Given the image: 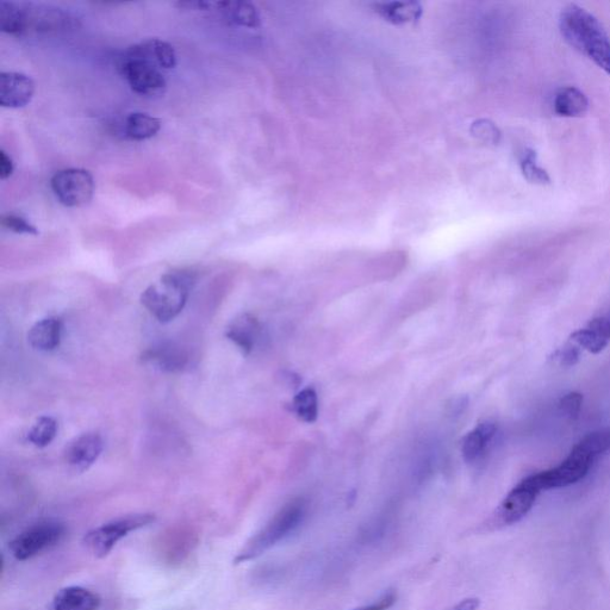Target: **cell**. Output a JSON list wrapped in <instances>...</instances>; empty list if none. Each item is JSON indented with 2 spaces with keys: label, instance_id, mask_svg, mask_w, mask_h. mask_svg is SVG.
I'll return each mask as SVG.
<instances>
[{
  "label": "cell",
  "instance_id": "cell-31",
  "mask_svg": "<svg viewBox=\"0 0 610 610\" xmlns=\"http://www.w3.org/2000/svg\"><path fill=\"white\" fill-rule=\"evenodd\" d=\"M396 600L397 596L394 591H389V593L384 594L381 599L370 603V605L359 607L353 610H388L395 605Z\"/></svg>",
  "mask_w": 610,
  "mask_h": 610
},
{
  "label": "cell",
  "instance_id": "cell-5",
  "mask_svg": "<svg viewBox=\"0 0 610 610\" xmlns=\"http://www.w3.org/2000/svg\"><path fill=\"white\" fill-rule=\"evenodd\" d=\"M66 528L58 521H41L10 541L9 551L20 562H26L53 549L64 539Z\"/></svg>",
  "mask_w": 610,
  "mask_h": 610
},
{
  "label": "cell",
  "instance_id": "cell-24",
  "mask_svg": "<svg viewBox=\"0 0 610 610\" xmlns=\"http://www.w3.org/2000/svg\"><path fill=\"white\" fill-rule=\"evenodd\" d=\"M574 448L595 462L602 454L610 451V427L585 435Z\"/></svg>",
  "mask_w": 610,
  "mask_h": 610
},
{
  "label": "cell",
  "instance_id": "cell-27",
  "mask_svg": "<svg viewBox=\"0 0 610 610\" xmlns=\"http://www.w3.org/2000/svg\"><path fill=\"white\" fill-rule=\"evenodd\" d=\"M520 165L522 173H524L529 183L537 185H549L551 183L549 173L539 165L538 155L532 149H527L522 155Z\"/></svg>",
  "mask_w": 610,
  "mask_h": 610
},
{
  "label": "cell",
  "instance_id": "cell-28",
  "mask_svg": "<svg viewBox=\"0 0 610 610\" xmlns=\"http://www.w3.org/2000/svg\"><path fill=\"white\" fill-rule=\"evenodd\" d=\"M2 224L16 234L39 235V229L21 215L5 214L2 217Z\"/></svg>",
  "mask_w": 610,
  "mask_h": 610
},
{
  "label": "cell",
  "instance_id": "cell-21",
  "mask_svg": "<svg viewBox=\"0 0 610 610\" xmlns=\"http://www.w3.org/2000/svg\"><path fill=\"white\" fill-rule=\"evenodd\" d=\"M161 121L157 117L145 114V112H134L127 117L124 123V132L129 139L145 141L154 138L160 132Z\"/></svg>",
  "mask_w": 610,
  "mask_h": 610
},
{
  "label": "cell",
  "instance_id": "cell-18",
  "mask_svg": "<svg viewBox=\"0 0 610 610\" xmlns=\"http://www.w3.org/2000/svg\"><path fill=\"white\" fill-rule=\"evenodd\" d=\"M496 425L493 422H483L473 429L463 440V457L465 462L473 463L482 456L483 452L494 439Z\"/></svg>",
  "mask_w": 610,
  "mask_h": 610
},
{
  "label": "cell",
  "instance_id": "cell-32",
  "mask_svg": "<svg viewBox=\"0 0 610 610\" xmlns=\"http://www.w3.org/2000/svg\"><path fill=\"white\" fill-rule=\"evenodd\" d=\"M15 171V165L12 159L4 151H0V179L5 180L12 176Z\"/></svg>",
  "mask_w": 610,
  "mask_h": 610
},
{
  "label": "cell",
  "instance_id": "cell-13",
  "mask_svg": "<svg viewBox=\"0 0 610 610\" xmlns=\"http://www.w3.org/2000/svg\"><path fill=\"white\" fill-rule=\"evenodd\" d=\"M103 451V440L97 433L80 435L68 446L67 463L78 472L89 470L97 462Z\"/></svg>",
  "mask_w": 610,
  "mask_h": 610
},
{
  "label": "cell",
  "instance_id": "cell-33",
  "mask_svg": "<svg viewBox=\"0 0 610 610\" xmlns=\"http://www.w3.org/2000/svg\"><path fill=\"white\" fill-rule=\"evenodd\" d=\"M179 9L185 10H208L213 6V4L208 2H179L176 4Z\"/></svg>",
  "mask_w": 610,
  "mask_h": 610
},
{
  "label": "cell",
  "instance_id": "cell-11",
  "mask_svg": "<svg viewBox=\"0 0 610 610\" xmlns=\"http://www.w3.org/2000/svg\"><path fill=\"white\" fill-rule=\"evenodd\" d=\"M35 93L34 80L23 73L3 72L0 74V105L4 108L26 107Z\"/></svg>",
  "mask_w": 610,
  "mask_h": 610
},
{
  "label": "cell",
  "instance_id": "cell-34",
  "mask_svg": "<svg viewBox=\"0 0 610 610\" xmlns=\"http://www.w3.org/2000/svg\"><path fill=\"white\" fill-rule=\"evenodd\" d=\"M479 605H481V601L477 597H470V599L460 601L452 610H477Z\"/></svg>",
  "mask_w": 610,
  "mask_h": 610
},
{
  "label": "cell",
  "instance_id": "cell-3",
  "mask_svg": "<svg viewBox=\"0 0 610 610\" xmlns=\"http://www.w3.org/2000/svg\"><path fill=\"white\" fill-rule=\"evenodd\" d=\"M308 504L303 499L290 501L279 510L260 531L247 541L235 557L236 565L251 562L263 556L300 528L307 516Z\"/></svg>",
  "mask_w": 610,
  "mask_h": 610
},
{
  "label": "cell",
  "instance_id": "cell-9",
  "mask_svg": "<svg viewBox=\"0 0 610 610\" xmlns=\"http://www.w3.org/2000/svg\"><path fill=\"white\" fill-rule=\"evenodd\" d=\"M118 68L132 90L141 96H160L166 90V79L158 66L122 55Z\"/></svg>",
  "mask_w": 610,
  "mask_h": 610
},
{
  "label": "cell",
  "instance_id": "cell-25",
  "mask_svg": "<svg viewBox=\"0 0 610 610\" xmlns=\"http://www.w3.org/2000/svg\"><path fill=\"white\" fill-rule=\"evenodd\" d=\"M58 433V423L51 416H42L30 428L28 440L36 447H46L52 443Z\"/></svg>",
  "mask_w": 610,
  "mask_h": 610
},
{
  "label": "cell",
  "instance_id": "cell-10",
  "mask_svg": "<svg viewBox=\"0 0 610 610\" xmlns=\"http://www.w3.org/2000/svg\"><path fill=\"white\" fill-rule=\"evenodd\" d=\"M539 494V491L525 478L504 497L500 507L497 508L495 515L497 524L502 526L518 524L531 512Z\"/></svg>",
  "mask_w": 610,
  "mask_h": 610
},
{
  "label": "cell",
  "instance_id": "cell-29",
  "mask_svg": "<svg viewBox=\"0 0 610 610\" xmlns=\"http://www.w3.org/2000/svg\"><path fill=\"white\" fill-rule=\"evenodd\" d=\"M582 403L583 396L580 392H569L560 400L559 408L570 419H576L581 413Z\"/></svg>",
  "mask_w": 610,
  "mask_h": 610
},
{
  "label": "cell",
  "instance_id": "cell-12",
  "mask_svg": "<svg viewBox=\"0 0 610 610\" xmlns=\"http://www.w3.org/2000/svg\"><path fill=\"white\" fill-rule=\"evenodd\" d=\"M123 56L147 61L160 70H172L177 66V53L173 46L160 39H149L129 47Z\"/></svg>",
  "mask_w": 610,
  "mask_h": 610
},
{
  "label": "cell",
  "instance_id": "cell-19",
  "mask_svg": "<svg viewBox=\"0 0 610 610\" xmlns=\"http://www.w3.org/2000/svg\"><path fill=\"white\" fill-rule=\"evenodd\" d=\"M216 8L230 23L246 28H258L261 20L260 15L252 3L248 2H220Z\"/></svg>",
  "mask_w": 610,
  "mask_h": 610
},
{
  "label": "cell",
  "instance_id": "cell-7",
  "mask_svg": "<svg viewBox=\"0 0 610 610\" xmlns=\"http://www.w3.org/2000/svg\"><path fill=\"white\" fill-rule=\"evenodd\" d=\"M593 464V459L572 448L568 458L563 463H560L556 468L528 476L527 481L539 493L545 490L569 487V485L582 481L588 475Z\"/></svg>",
  "mask_w": 610,
  "mask_h": 610
},
{
  "label": "cell",
  "instance_id": "cell-14",
  "mask_svg": "<svg viewBox=\"0 0 610 610\" xmlns=\"http://www.w3.org/2000/svg\"><path fill=\"white\" fill-rule=\"evenodd\" d=\"M572 341L590 353H600L610 341V316H600L571 335Z\"/></svg>",
  "mask_w": 610,
  "mask_h": 610
},
{
  "label": "cell",
  "instance_id": "cell-26",
  "mask_svg": "<svg viewBox=\"0 0 610 610\" xmlns=\"http://www.w3.org/2000/svg\"><path fill=\"white\" fill-rule=\"evenodd\" d=\"M292 409L304 422H314L319 415V402L314 389H304L294 398Z\"/></svg>",
  "mask_w": 610,
  "mask_h": 610
},
{
  "label": "cell",
  "instance_id": "cell-30",
  "mask_svg": "<svg viewBox=\"0 0 610 610\" xmlns=\"http://www.w3.org/2000/svg\"><path fill=\"white\" fill-rule=\"evenodd\" d=\"M550 359L560 366H574L580 359V351L576 346L566 345L553 353Z\"/></svg>",
  "mask_w": 610,
  "mask_h": 610
},
{
  "label": "cell",
  "instance_id": "cell-16",
  "mask_svg": "<svg viewBox=\"0 0 610 610\" xmlns=\"http://www.w3.org/2000/svg\"><path fill=\"white\" fill-rule=\"evenodd\" d=\"M62 321L58 317H47L30 328L28 341L31 347L42 352H52L59 347L62 334Z\"/></svg>",
  "mask_w": 610,
  "mask_h": 610
},
{
  "label": "cell",
  "instance_id": "cell-15",
  "mask_svg": "<svg viewBox=\"0 0 610 610\" xmlns=\"http://www.w3.org/2000/svg\"><path fill=\"white\" fill-rule=\"evenodd\" d=\"M101 597L83 587H67L53 597L48 610H98Z\"/></svg>",
  "mask_w": 610,
  "mask_h": 610
},
{
  "label": "cell",
  "instance_id": "cell-17",
  "mask_svg": "<svg viewBox=\"0 0 610 610\" xmlns=\"http://www.w3.org/2000/svg\"><path fill=\"white\" fill-rule=\"evenodd\" d=\"M260 326L255 317L250 314H242L230 322L226 336L240 348L242 353L250 354L259 338Z\"/></svg>",
  "mask_w": 610,
  "mask_h": 610
},
{
  "label": "cell",
  "instance_id": "cell-6",
  "mask_svg": "<svg viewBox=\"0 0 610 610\" xmlns=\"http://www.w3.org/2000/svg\"><path fill=\"white\" fill-rule=\"evenodd\" d=\"M76 27V18L51 5L20 3L18 35L59 34Z\"/></svg>",
  "mask_w": 610,
  "mask_h": 610
},
{
  "label": "cell",
  "instance_id": "cell-22",
  "mask_svg": "<svg viewBox=\"0 0 610 610\" xmlns=\"http://www.w3.org/2000/svg\"><path fill=\"white\" fill-rule=\"evenodd\" d=\"M376 11L385 21L392 24H407L416 22L422 15L419 3L414 2H391L378 4Z\"/></svg>",
  "mask_w": 610,
  "mask_h": 610
},
{
  "label": "cell",
  "instance_id": "cell-2",
  "mask_svg": "<svg viewBox=\"0 0 610 610\" xmlns=\"http://www.w3.org/2000/svg\"><path fill=\"white\" fill-rule=\"evenodd\" d=\"M195 283L194 272H168L142 292L141 303L158 321L170 322L182 313Z\"/></svg>",
  "mask_w": 610,
  "mask_h": 610
},
{
  "label": "cell",
  "instance_id": "cell-20",
  "mask_svg": "<svg viewBox=\"0 0 610 610\" xmlns=\"http://www.w3.org/2000/svg\"><path fill=\"white\" fill-rule=\"evenodd\" d=\"M588 109L587 96L576 87H564L555 97V111L559 116L581 117Z\"/></svg>",
  "mask_w": 610,
  "mask_h": 610
},
{
  "label": "cell",
  "instance_id": "cell-4",
  "mask_svg": "<svg viewBox=\"0 0 610 610\" xmlns=\"http://www.w3.org/2000/svg\"><path fill=\"white\" fill-rule=\"evenodd\" d=\"M155 521L152 514H135L124 516V518L112 520L92 529L84 537L83 544L86 550L97 558H104L115 549V546L130 533L139 531Z\"/></svg>",
  "mask_w": 610,
  "mask_h": 610
},
{
  "label": "cell",
  "instance_id": "cell-8",
  "mask_svg": "<svg viewBox=\"0 0 610 610\" xmlns=\"http://www.w3.org/2000/svg\"><path fill=\"white\" fill-rule=\"evenodd\" d=\"M51 186L55 197L68 208L84 207L91 202L95 192L92 174L82 168H66L55 173Z\"/></svg>",
  "mask_w": 610,
  "mask_h": 610
},
{
  "label": "cell",
  "instance_id": "cell-1",
  "mask_svg": "<svg viewBox=\"0 0 610 610\" xmlns=\"http://www.w3.org/2000/svg\"><path fill=\"white\" fill-rule=\"evenodd\" d=\"M559 29L566 42L610 76V40L602 24L589 11L570 4L562 11Z\"/></svg>",
  "mask_w": 610,
  "mask_h": 610
},
{
  "label": "cell",
  "instance_id": "cell-23",
  "mask_svg": "<svg viewBox=\"0 0 610 610\" xmlns=\"http://www.w3.org/2000/svg\"><path fill=\"white\" fill-rule=\"evenodd\" d=\"M146 358L157 364L160 369L168 372L183 370L188 364V354L182 348L174 345H163L153 348L147 353Z\"/></svg>",
  "mask_w": 610,
  "mask_h": 610
}]
</instances>
